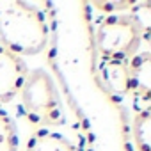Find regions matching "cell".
Instances as JSON below:
<instances>
[{
	"label": "cell",
	"instance_id": "cell-7",
	"mask_svg": "<svg viewBox=\"0 0 151 151\" xmlns=\"http://www.w3.org/2000/svg\"><path fill=\"white\" fill-rule=\"evenodd\" d=\"M0 151H18L16 123L4 110H0Z\"/></svg>",
	"mask_w": 151,
	"mask_h": 151
},
{
	"label": "cell",
	"instance_id": "cell-3",
	"mask_svg": "<svg viewBox=\"0 0 151 151\" xmlns=\"http://www.w3.org/2000/svg\"><path fill=\"white\" fill-rule=\"evenodd\" d=\"M146 36L142 22L133 14H109L100 20L94 34L96 48L105 60H128L135 57Z\"/></svg>",
	"mask_w": 151,
	"mask_h": 151
},
{
	"label": "cell",
	"instance_id": "cell-6",
	"mask_svg": "<svg viewBox=\"0 0 151 151\" xmlns=\"http://www.w3.org/2000/svg\"><path fill=\"white\" fill-rule=\"evenodd\" d=\"M27 151H78L75 144L55 130H36L27 140Z\"/></svg>",
	"mask_w": 151,
	"mask_h": 151
},
{
	"label": "cell",
	"instance_id": "cell-2",
	"mask_svg": "<svg viewBox=\"0 0 151 151\" xmlns=\"http://www.w3.org/2000/svg\"><path fill=\"white\" fill-rule=\"evenodd\" d=\"M20 100L25 117L37 130H52L62 123V101L50 73L37 68L29 71L27 80L20 91Z\"/></svg>",
	"mask_w": 151,
	"mask_h": 151
},
{
	"label": "cell",
	"instance_id": "cell-5",
	"mask_svg": "<svg viewBox=\"0 0 151 151\" xmlns=\"http://www.w3.org/2000/svg\"><path fill=\"white\" fill-rule=\"evenodd\" d=\"M101 78L107 89L114 94H128L132 91V73L128 60H103Z\"/></svg>",
	"mask_w": 151,
	"mask_h": 151
},
{
	"label": "cell",
	"instance_id": "cell-4",
	"mask_svg": "<svg viewBox=\"0 0 151 151\" xmlns=\"http://www.w3.org/2000/svg\"><path fill=\"white\" fill-rule=\"evenodd\" d=\"M27 75L25 60L0 45V105L11 103L20 94Z\"/></svg>",
	"mask_w": 151,
	"mask_h": 151
},
{
	"label": "cell",
	"instance_id": "cell-1",
	"mask_svg": "<svg viewBox=\"0 0 151 151\" xmlns=\"http://www.w3.org/2000/svg\"><path fill=\"white\" fill-rule=\"evenodd\" d=\"M50 39L48 18L37 4L0 0V45L18 57L41 53Z\"/></svg>",
	"mask_w": 151,
	"mask_h": 151
},
{
	"label": "cell",
	"instance_id": "cell-8",
	"mask_svg": "<svg viewBox=\"0 0 151 151\" xmlns=\"http://www.w3.org/2000/svg\"><path fill=\"white\" fill-rule=\"evenodd\" d=\"M149 112L144 109L135 117V140L139 151H149Z\"/></svg>",
	"mask_w": 151,
	"mask_h": 151
}]
</instances>
